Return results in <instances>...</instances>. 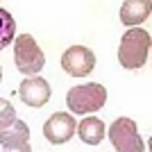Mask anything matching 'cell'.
Wrapping results in <instances>:
<instances>
[{
	"instance_id": "obj_10",
	"label": "cell",
	"mask_w": 152,
	"mask_h": 152,
	"mask_svg": "<svg viewBox=\"0 0 152 152\" xmlns=\"http://www.w3.org/2000/svg\"><path fill=\"white\" fill-rule=\"evenodd\" d=\"M77 134H80V139L84 141V143H89V145H98L102 139H104V123L100 121V118H95V116H89V118H84L80 125H77L75 129Z\"/></svg>"
},
{
	"instance_id": "obj_11",
	"label": "cell",
	"mask_w": 152,
	"mask_h": 152,
	"mask_svg": "<svg viewBox=\"0 0 152 152\" xmlns=\"http://www.w3.org/2000/svg\"><path fill=\"white\" fill-rule=\"evenodd\" d=\"M16 39V20L7 9H0V50L14 43Z\"/></svg>"
},
{
	"instance_id": "obj_8",
	"label": "cell",
	"mask_w": 152,
	"mask_h": 152,
	"mask_svg": "<svg viewBox=\"0 0 152 152\" xmlns=\"http://www.w3.org/2000/svg\"><path fill=\"white\" fill-rule=\"evenodd\" d=\"M30 129L23 121H16L7 127H0V145L5 150H30Z\"/></svg>"
},
{
	"instance_id": "obj_4",
	"label": "cell",
	"mask_w": 152,
	"mask_h": 152,
	"mask_svg": "<svg viewBox=\"0 0 152 152\" xmlns=\"http://www.w3.org/2000/svg\"><path fill=\"white\" fill-rule=\"evenodd\" d=\"M109 141L118 152H143V139L136 132V123L132 118H118L109 127Z\"/></svg>"
},
{
	"instance_id": "obj_2",
	"label": "cell",
	"mask_w": 152,
	"mask_h": 152,
	"mask_svg": "<svg viewBox=\"0 0 152 152\" xmlns=\"http://www.w3.org/2000/svg\"><path fill=\"white\" fill-rule=\"evenodd\" d=\"M107 102V89L102 84H82V86H75L66 93V104H68L70 111L75 114H91V111H98V109L104 107Z\"/></svg>"
},
{
	"instance_id": "obj_6",
	"label": "cell",
	"mask_w": 152,
	"mask_h": 152,
	"mask_svg": "<svg viewBox=\"0 0 152 152\" xmlns=\"http://www.w3.org/2000/svg\"><path fill=\"white\" fill-rule=\"evenodd\" d=\"M75 129H77L75 118L70 114H66V111H59V114H52L50 118L45 121L43 136L50 141V143H55V145H61V143L73 139Z\"/></svg>"
},
{
	"instance_id": "obj_5",
	"label": "cell",
	"mask_w": 152,
	"mask_h": 152,
	"mask_svg": "<svg viewBox=\"0 0 152 152\" xmlns=\"http://www.w3.org/2000/svg\"><path fill=\"white\" fill-rule=\"evenodd\" d=\"M61 68L73 77H84L95 68V55L86 45H73L61 55Z\"/></svg>"
},
{
	"instance_id": "obj_9",
	"label": "cell",
	"mask_w": 152,
	"mask_h": 152,
	"mask_svg": "<svg viewBox=\"0 0 152 152\" xmlns=\"http://www.w3.org/2000/svg\"><path fill=\"white\" fill-rule=\"evenodd\" d=\"M152 2L150 0H125L121 7V23L123 25H141L143 20L150 18Z\"/></svg>"
},
{
	"instance_id": "obj_13",
	"label": "cell",
	"mask_w": 152,
	"mask_h": 152,
	"mask_svg": "<svg viewBox=\"0 0 152 152\" xmlns=\"http://www.w3.org/2000/svg\"><path fill=\"white\" fill-rule=\"evenodd\" d=\"M0 82H2V66H0Z\"/></svg>"
},
{
	"instance_id": "obj_12",
	"label": "cell",
	"mask_w": 152,
	"mask_h": 152,
	"mask_svg": "<svg viewBox=\"0 0 152 152\" xmlns=\"http://www.w3.org/2000/svg\"><path fill=\"white\" fill-rule=\"evenodd\" d=\"M16 121V109L12 107V102L0 98V127H7Z\"/></svg>"
},
{
	"instance_id": "obj_7",
	"label": "cell",
	"mask_w": 152,
	"mask_h": 152,
	"mask_svg": "<svg viewBox=\"0 0 152 152\" xmlns=\"http://www.w3.org/2000/svg\"><path fill=\"white\" fill-rule=\"evenodd\" d=\"M18 95L27 107H43L50 100V84L43 77L30 75L23 80V84L18 86Z\"/></svg>"
},
{
	"instance_id": "obj_3",
	"label": "cell",
	"mask_w": 152,
	"mask_h": 152,
	"mask_svg": "<svg viewBox=\"0 0 152 152\" xmlns=\"http://www.w3.org/2000/svg\"><path fill=\"white\" fill-rule=\"evenodd\" d=\"M16 45H14V61H16V68L23 73V75H37L41 73V68L45 66V57L39 43L30 34H18L14 39Z\"/></svg>"
},
{
	"instance_id": "obj_1",
	"label": "cell",
	"mask_w": 152,
	"mask_h": 152,
	"mask_svg": "<svg viewBox=\"0 0 152 152\" xmlns=\"http://www.w3.org/2000/svg\"><path fill=\"white\" fill-rule=\"evenodd\" d=\"M150 34L141 27H132L125 32L121 39V48H118V61L127 70H139L148 64L150 57Z\"/></svg>"
}]
</instances>
